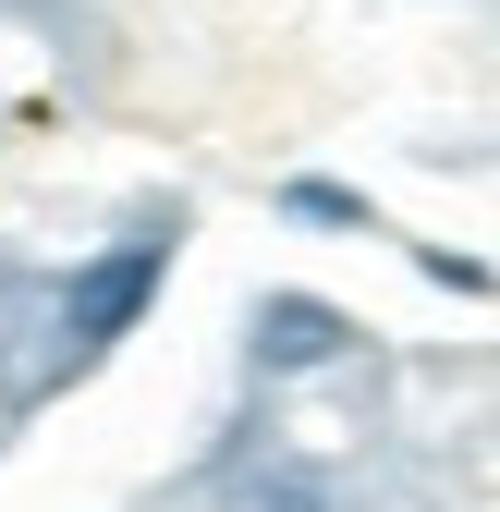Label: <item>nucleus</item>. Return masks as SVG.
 <instances>
[{
  "label": "nucleus",
  "mask_w": 500,
  "mask_h": 512,
  "mask_svg": "<svg viewBox=\"0 0 500 512\" xmlns=\"http://www.w3.org/2000/svg\"><path fill=\"white\" fill-rule=\"evenodd\" d=\"M159 281H171V220H147V232H122V244H98L74 281H61V317H49V378H74V366H98L110 342H135V317L159 305Z\"/></svg>",
  "instance_id": "obj_1"
},
{
  "label": "nucleus",
  "mask_w": 500,
  "mask_h": 512,
  "mask_svg": "<svg viewBox=\"0 0 500 512\" xmlns=\"http://www.w3.org/2000/svg\"><path fill=\"white\" fill-rule=\"evenodd\" d=\"M244 354H257V378L342 366V354H354V317H342V305H318V293H257V317H244Z\"/></svg>",
  "instance_id": "obj_2"
},
{
  "label": "nucleus",
  "mask_w": 500,
  "mask_h": 512,
  "mask_svg": "<svg viewBox=\"0 0 500 512\" xmlns=\"http://www.w3.org/2000/svg\"><path fill=\"white\" fill-rule=\"evenodd\" d=\"M281 220H305V232H366V196L305 171V183H281Z\"/></svg>",
  "instance_id": "obj_3"
},
{
  "label": "nucleus",
  "mask_w": 500,
  "mask_h": 512,
  "mask_svg": "<svg viewBox=\"0 0 500 512\" xmlns=\"http://www.w3.org/2000/svg\"><path fill=\"white\" fill-rule=\"evenodd\" d=\"M244 512H330V488L281 464V476H244Z\"/></svg>",
  "instance_id": "obj_4"
}]
</instances>
